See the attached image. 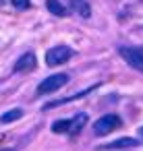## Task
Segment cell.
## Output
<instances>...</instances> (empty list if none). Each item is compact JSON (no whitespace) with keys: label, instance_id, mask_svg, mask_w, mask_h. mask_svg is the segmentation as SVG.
Instances as JSON below:
<instances>
[{"label":"cell","instance_id":"5","mask_svg":"<svg viewBox=\"0 0 143 151\" xmlns=\"http://www.w3.org/2000/svg\"><path fill=\"white\" fill-rule=\"evenodd\" d=\"M139 141L131 139V137H122V139H116L112 143H106V145H98L95 149L98 151H114V149H129V147H137Z\"/></svg>","mask_w":143,"mask_h":151},{"label":"cell","instance_id":"12","mask_svg":"<svg viewBox=\"0 0 143 151\" xmlns=\"http://www.w3.org/2000/svg\"><path fill=\"white\" fill-rule=\"evenodd\" d=\"M69 128H71V120H56L52 124V132H56V134L69 132Z\"/></svg>","mask_w":143,"mask_h":151},{"label":"cell","instance_id":"3","mask_svg":"<svg viewBox=\"0 0 143 151\" xmlns=\"http://www.w3.org/2000/svg\"><path fill=\"white\" fill-rule=\"evenodd\" d=\"M69 83V75L66 73H58V75H52L48 79H44L38 87V95H46V93H52V91H58L60 87H64Z\"/></svg>","mask_w":143,"mask_h":151},{"label":"cell","instance_id":"2","mask_svg":"<svg viewBox=\"0 0 143 151\" xmlns=\"http://www.w3.org/2000/svg\"><path fill=\"white\" fill-rule=\"evenodd\" d=\"M118 54L124 58V62L129 66H133L135 70L143 73V48H129V46H120Z\"/></svg>","mask_w":143,"mask_h":151},{"label":"cell","instance_id":"6","mask_svg":"<svg viewBox=\"0 0 143 151\" xmlns=\"http://www.w3.org/2000/svg\"><path fill=\"white\" fill-rule=\"evenodd\" d=\"M33 68H35V54H31V52L23 54V56L15 62V66H13L15 73H29V70H33Z\"/></svg>","mask_w":143,"mask_h":151},{"label":"cell","instance_id":"9","mask_svg":"<svg viewBox=\"0 0 143 151\" xmlns=\"http://www.w3.org/2000/svg\"><path fill=\"white\" fill-rule=\"evenodd\" d=\"M85 122H87V114H83V112H79L73 120H71V128H69V134H79L81 132V128L85 126Z\"/></svg>","mask_w":143,"mask_h":151},{"label":"cell","instance_id":"8","mask_svg":"<svg viewBox=\"0 0 143 151\" xmlns=\"http://www.w3.org/2000/svg\"><path fill=\"white\" fill-rule=\"evenodd\" d=\"M69 6H71L79 17H83V19H87V17L91 15V9H89V4L85 2V0H69Z\"/></svg>","mask_w":143,"mask_h":151},{"label":"cell","instance_id":"14","mask_svg":"<svg viewBox=\"0 0 143 151\" xmlns=\"http://www.w3.org/2000/svg\"><path fill=\"white\" fill-rule=\"evenodd\" d=\"M141 137H143V128H141Z\"/></svg>","mask_w":143,"mask_h":151},{"label":"cell","instance_id":"11","mask_svg":"<svg viewBox=\"0 0 143 151\" xmlns=\"http://www.w3.org/2000/svg\"><path fill=\"white\" fill-rule=\"evenodd\" d=\"M23 116V110L21 108H13V110H9V112H4L2 116H0V122L2 124H9V122H13V120H19Z\"/></svg>","mask_w":143,"mask_h":151},{"label":"cell","instance_id":"10","mask_svg":"<svg viewBox=\"0 0 143 151\" xmlns=\"http://www.w3.org/2000/svg\"><path fill=\"white\" fill-rule=\"evenodd\" d=\"M46 6H48V11H50L52 15H56V17H66V15H69V11L58 2V0H46Z\"/></svg>","mask_w":143,"mask_h":151},{"label":"cell","instance_id":"1","mask_svg":"<svg viewBox=\"0 0 143 151\" xmlns=\"http://www.w3.org/2000/svg\"><path fill=\"white\" fill-rule=\"evenodd\" d=\"M75 56V50L69 46H54L46 52V64L48 66H60L64 62H69Z\"/></svg>","mask_w":143,"mask_h":151},{"label":"cell","instance_id":"7","mask_svg":"<svg viewBox=\"0 0 143 151\" xmlns=\"http://www.w3.org/2000/svg\"><path fill=\"white\" fill-rule=\"evenodd\" d=\"M93 89H98V85L87 87V89H83V91H79V93H75V95H69V97H62V99H54V101L46 104V106H44V110H50V108H56V106H60V104H69V101H75V99H79V97H85V95H87V93H91Z\"/></svg>","mask_w":143,"mask_h":151},{"label":"cell","instance_id":"4","mask_svg":"<svg viewBox=\"0 0 143 151\" xmlns=\"http://www.w3.org/2000/svg\"><path fill=\"white\" fill-rule=\"evenodd\" d=\"M118 126H120V118H118L116 114H106V116H102L100 120H95L93 132H95V134H108V132H112V130L118 128Z\"/></svg>","mask_w":143,"mask_h":151},{"label":"cell","instance_id":"13","mask_svg":"<svg viewBox=\"0 0 143 151\" xmlns=\"http://www.w3.org/2000/svg\"><path fill=\"white\" fill-rule=\"evenodd\" d=\"M11 2H13V6L19 9V11H27V9H31V2H29V0H11Z\"/></svg>","mask_w":143,"mask_h":151}]
</instances>
